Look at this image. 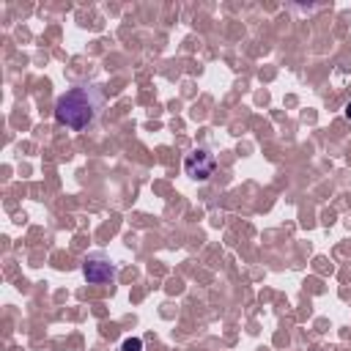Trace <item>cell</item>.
Returning <instances> with one entry per match:
<instances>
[{
  "label": "cell",
  "mask_w": 351,
  "mask_h": 351,
  "mask_svg": "<svg viewBox=\"0 0 351 351\" xmlns=\"http://www.w3.org/2000/svg\"><path fill=\"white\" fill-rule=\"evenodd\" d=\"M104 104V90L96 82H85V85H74L69 88L63 96H58L55 101V121L60 126H69L74 132L88 129Z\"/></svg>",
  "instance_id": "obj_1"
},
{
  "label": "cell",
  "mask_w": 351,
  "mask_h": 351,
  "mask_svg": "<svg viewBox=\"0 0 351 351\" xmlns=\"http://www.w3.org/2000/svg\"><path fill=\"white\" fill-rule=\"evenodd\" d=\"M184 170L195 181H208L214 176V170H217V159H214V154L208 148H197L184 159Z\"/></svg>",
  "instance_id": "obj_2"
},
{
  "label": "cell",
  "mask_w": 351,
  "mask_h": 351,
  "mask_svg": "<svg viewBox=\"0 0 351 351\" xmlns=\"http://www.w3.org/2000/svg\"><path fill=\"white\" fill-rule=\"evenodd\" d=\"M82 274H85V280L93 282V285H110V282H115V277H118L115 266H112L104 255H90V258H85Z\"/></svg>",
  "instance_id": "obj_3"
},
{
  "label": "cell",
  "mask_w": 351,
  "mask_h": 351,
  "mask_svg": "<svg viewBox=\"0 0 351 351\" xmlns=\"http://www.w3.org/2000/svg\"><path fill=\"white\" fill-rule=\"evenodd\" d=\"M140 348H143V340H140V337H134V340H132V337L123 340V351H140Z\"/></svg>",
  "instance_id": "obj_4"
},
{
  "label": "cell",
  "mask_w": 351,
  "mask_h": 351,
  "mask_svg": "<svg viewBox=\"0 0 351 351\" xmlns=\"http://www.w3.org/2000/svg\"><path fill=\"white\" fill-rule=\"evenodd\" d=\"M346 115H348V118H351V101H348V104H346Z\"/></svg>",
  "instance_id": "obj_5"
}]
</instances>
